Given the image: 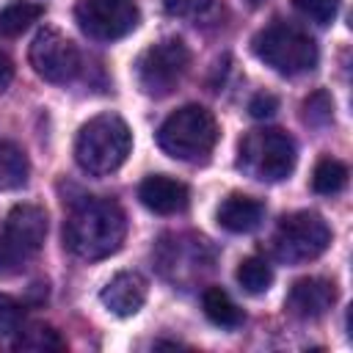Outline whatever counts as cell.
<instances>
[{
	"label": "cell",
	"instance_id": "obj_1",
	"mask_svg": "<svg viewBox=\"0 0 353 353\" xmlns=\"http://www.w3.org/2000/svg\"><path fill=\"white\" fill-rule=\"evenodd\" d=\"M127 234L124 210L113 199H83L63 223V245L85 262L116 254Z\"/></svg>",
	"mask_w": 353,
	"mask_h": 353
},
{
	"label": "cell",
	"instance_id": "obj_2",
	"mask_svg": "<svg viewBox=\"0 0 353 353\" xmlns=\"http://www.w3.org/2000/svg\"><path fill=\"white\" fill-rule=\"evenodd\" d=\"M132 149V132L116 113H99L88 119L74 141V160L91 176H108L124 165Z\"/></svg>",
	"mask_w": 353,
	"mask_h": 353
},
{
	"label": "cell",
	"instance_id": "obj_3",
	"mask_svg": "<svg viewBox=\"0 0 353 353\" xmlns=\"http://www.w3.org/2000/svg\"><path fill=\"white\" fill-rule=\"evenodd\" d=\"M160 149L182 163H204L218 143V121L201 105L174 110L157 130Z\"/></svg>",
	"mask_w": 353,
	"mask_h": 353
},
{
	"label": "cell",
	"instance_id": "obj_4",
	"mask_svg": "<svg viewBox=\"0 0 353 353\" xmlns=\"http://www.w3.org/2000/svg\"><path fill=\"white\" fill-rule=\"evenodd\" d=\"M298 160L295 141L279 127L251 130L237 149V168L259 182H281L292 174Z\"/></svg>",
	"mask_w": 353,
	"mask_h": 353
},
{
	"label": "cell",
	"instance_id": "obj_5",
	"mask_svg": "<svg viewBox=\"0 0 353 353\" xmlns=\"http://www.w3.org/2000/svg\"><path fill=\"white\" fill-rule=\"evenodd\" d=\"M251 50L265 66H270L273 72H279L284 77L312 72L320 58L314 39L292 25H284V22H273V25L262 28L254 36Z\"/></svg>",
	"mask_w": 353,
	"mask_h": 353
},
{
	"label": "cell",
	"instance_id": "obj_6",
	"mask_svg": "<svg viewBox=\"0 0 353 353\" xmlns=\"http://www.w3.org/2000/svg\"><path fill=\"white\" fill-rule=\"evenodd\" d=\"M47 237V212L39 204H17L0 229V276H14L30 265Z\"/></svg>",
	"mask_w": 353,
	"mask_h": 353
},
{
	"label": "cell",
	"instance_id": "obj_7",
	"mask_svg": "<svg viewBox=\"0 0 353 353\" xmlns=\"http://www.w3.org/2000/svg\"><path fill=\"white\" fill-rule=\"evenodd\" d=\"M190 66V50L182 39L171 36L149 44L135 61V80L146 97H168Z\"/></svg>",
	"mask_w": 353,
	"mask_h": 353
},
{
	"label": "cell",
	"instance_id": "obj_8",
	"mask_svg": "<svg viewBox=\"0 0 353 353\" xmlns=\"http://www.w3.org/2000/svg\"><path fill=\"white\" fill-rule=\"evenodd\" d=\"M328 245H331V229L323 221V215L312 210H298L284 215L273 232V254L287 265L312 262Z\"/></svg>",
	"mask_w": 353,
	"mask_h": 353
},
{
	"label": "cell",
	"instance_id": "obj_9",
	"mask_svg": "<svg viewBox=\"0 0 353 353\" xmlns=\"http://www.w3.org/2000/svg\"><path fill=\"white\" fill-rule=\"evenodd\" d=\"M74 19L85 36L97 41H116L138 28L141 11L135 0H80Z\"/></svg>",
	"mask_w": 353,
	"mask_h": 353
},
{
	"label": "cell",
	"instance_id": "obj_10",
	"mask_svg": "<svg viewBox=\"0 0 353 353\" xmlns=\"http://www.w3.org/2000/svg\"><path fill=\"white\" fill-rule=\"evenodd\" d=\"M30 66L33 72L55 85H63L69 80H74V74L80 72V52L77 47L55 28H41L30 44Z\"/></svg>",
	"mask_w": 353,
	"mask_h": 353
},
{
	"label": "cell",
	"instance_id": "obj_11",
	"mask_svg": "<svg viewBox=\"0 0 353 353\" xmlns=\"http://www.w3.org/2000/svg\"><path fill=\"white\" fill-rule=\"evenodd\" d=\"M334 303H336V284L320 276L298 279L287 292V309L301 320H317Z\"/></svg>",
	"mask_w": 353,
	"mask_h": 353
},
{
	"label": "cell",
	"instance_id": "obj_12",
	"mask_svg": "<svg viewBox=\"0 0 353 353\" xmlns=\"http://www.w3.org/2000/svg\"><path fill=\"white\" fill-rule=\"evenodd\" d=\"M138 199L146 210L157 212V215H176L188 207L190 201V190L185 182L168 176V174H152L141 182L138 188Z\"/></svg>",
	"mask_w": 353,
	"mask_h": 353
},
{
	"label": "cell",
	"instance_id": "obj_13",
	"mask_svg": "<svg viewBox=\"0 0 353 353\" xmlns=\"http://www.w3.org/2000/svg\"><path fill=\"white\" fill-rule=\"evenodd\" d=\"M102 306L116 317H132L146 303V281L141 273H116L99 292Z\"/></svg>",
	"mask_w": 353,
	"mask_h": 353
},
{
	"label": "cell",
	"instance_id": "obj_14",
	"mask_svg": "<svg viewBox=\"0 0 353 353\" xmlns=\"http://www.w3.org/2000/svg\"><path fill=\"white\" fill-rule=\"evenodd\" d=\"M218 223L232 232V234H245V232H254L262 218H265V204L254 196H245V193H232L221 201L218 212H215Z\"/></svg>",
	"mask_w": 353,
	"mask_h": 353
},
{
	"label": "cell",
	"instance_id": "obj_15",
	"mask_svg": "<svg viewBox=\"0 0 353 353\" xmlns=\"http://www.w3.org/2000/svg\"><path fill=\"white\" fill-rule=\"evenodd\" d=\"M201 306L210 323L221 325V328H237L243 323V312L240 306L232 301V295L221 287H207L201 295Z\"/></svg>",
	"mask_w": 353,
	"mask_h": 353
},
{
	"label": "cell",
	"instance_id": "obj_16",
	"mask_svg": "<svg viewBox=\"0 0 353 353\" xmlns=\"http://www.w3.org/2000/svg\"><path fill=\"white\" fill-rule=\"evenodd\" d=\"M28 171L30 165L25 152L11 141H0V190L22 188L28 182Z\"/></svg>",
	"mask_w": 353,
	"mask_h": 353
},
{
	"label": "cell",
	"instance_id": "obj_17",
	"mask_svg": "<svg viewBox=\"0 0 353 353\" xmlns=\"http://www.w3.org/2000/svg\"><path fill=\"white\" fill-rule=\"evenodd\" d=\"M14 347H17V350H36V353H44V350H66V342H63V336H61L52 325L33 323V325H22V328L17 331Z\"/></svg>",
	"mask_w": 353,
	"mask_h": 353
},
{
	"label": "cell",
	"instance_id": "obj_18",
	"mask_svg": "<svg viewBox=\"0 0 353 353\" xmlns=\"http://www.w3.org/2000/svg\"><path fill=\"white\" fill-rule=\"evenodd\" d=\"M44 14V8L39 3L30 0H14L0 11V33L3 36H19L22 30H28L39 17Z\"/></svg>",
	"mask_w": 353,
	"mask_h": 353
},
{
	"label": "cell",
	"instance_id": "obj_19",
	"mask_svg": "<svg viewBox=\"0 0 353 353\" xmlns=\"http://www.w3.org/2000/svg\"><path fill=\"white\" fill-rule=\"evenodd\" d=\"M347 185V165L334 157H323L312 171V188L320 196H334Z\"/></svg>",
	"mask_w": 353,
	"mask_h": 353
},
{
	"label": "cell",
	"instance_id": "obj_20",
	"mask_svg": "<svg viewBox=\"0 0 353 353\" xmlns=\"http://www.w3.org/2000/svg\"><path fill=\"white\" fill-rule=\"evenodd\" d=\"M237 284L248 292V295H262L270 290L273 284V270L265 259L259 256H245L240 265H237Z\"/></svg>",
	"mask_w": 353,
	"mask_h": 353
},
{
	"label": "cell",
	"instance_id": "obj_21",
	"mask_svg": "<svg viewBox=\"0 0 353 353\" xmlns=\"http://www.w3.org/2000/svg\"><path fill=\"white\" fill-rule=\"evenodd\" d=\"M334 116V102L325 91H314L306 102H303V121L312 127H325Z\"/></svg>",
	"mask_w": 353,
	"mask_h": 353
},
{
	"label": "cell",
	"instance_id": "obj_22",
	"mask_svg": "<svg viewBox=\"0 0 353 353\" xmlns=\"http://www.w3.org/2000/svg\"><path fill=\"white\" fill-rule=\"evenodd\" d=\"M295 3V8L306 17V19H312L314 25H328V22H334V17H336V11H339V0H292Z\"/></svg>",
	"mask_w": 353,
	"mask_h": 353
},
{
	"label": "cell",
	"instance_id": "obj_23",
	"mask_svg": "<svg viewBox=\"0 0 353 353\" xmlns=\"http://www.w3.org/2000/svg\"><path fill=\"white\" fill-rule=\"evenodd\" d=\"M25 323V312H22V303L14 301L11 295H3L0 292V336H11L22 328Z\"/></svg>",
	"mask_w": 353,
	"mask_h": 353
},
{
	"label": "cell",
	"instance_id": "obj_24",
	"mask_svg": "<svg viewBox=\"0 0 353 353\" xmlns=\"http://www.w3.org/2000/svg\"><path fill=\"white\" fill-rule=\"evenodd\" d=\"M165 11L171 17H182V19H204L212 8L215 0H163Z\"/></svg>",
	"mask_w": 353,
	"mask_h": 353
},
{
	"label": "cell",
	"instance_id": "obj_25",
	"mask_svg": "<svg viewBox=\"0 0 353 353\" xmlns=\"http://www.w3.org/2000/svg\"><path fill=\"white\" fill-rule=\"evenodd\" d=\"M279 110V99L273 94H256L251 102H248V113L254 119H270L273 113Z\"/></svg>",
	"mask_w": 353,
	"mask_h": 353
},
{
	"label": "cell",
	"instance_id": "obj_26",
	"mask_svg": "<svg viewBox=\"0 0 353 353\" xmlns=\"http://www.w3.org/2000/svg\"><path fill=\"white\" fill-rule=\"evenodd\" d=\"M11 80H14V63H11V58L0 50V91H6Z\"/></svg>",
	"mask_w": 353,
	"mask_h": 353
},
{
	"label": "cell",
	"instance_id": "obj_27",
	"mask_svg": "<svg viewBox=\"0 0 353 353\" xmlns=\"http://www.w3.org/2000/svg\"><path fill=\"white\" fill-rule=\"evenodd\" d=\"M248 3H259V0H248Z\"/></svg>",
	"mask_w": 353,
	"mask_h": 353
}]
</instances>
